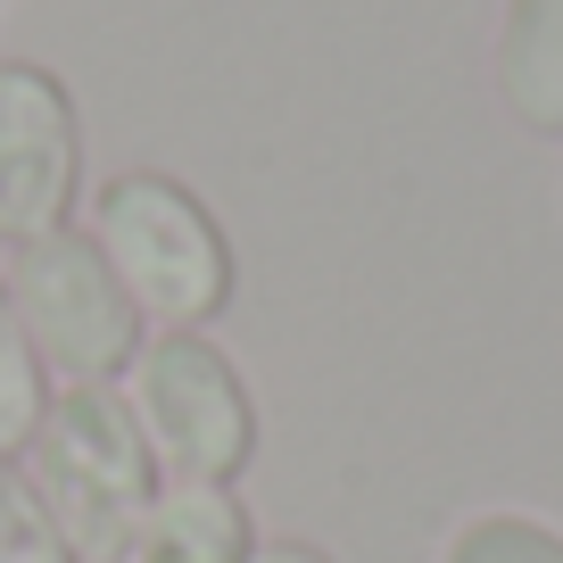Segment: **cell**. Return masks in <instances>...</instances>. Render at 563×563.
Returning <instances> with one entry per match:
<instances>
[{
    "label": "cell",
    "mask_w": 563,
    "mask_h": 563,
    "mask_svg": "<svg viewBox=\"0 0 563 563\" xmlns=\"http://www.w3.org/2000/svg\"><path fill=\"white\" fill-rule=\"evenodd\" d=\"M25 481L51 506L75 563H124L141 514L158 497V456H150L117 382H58L51 415L25 448Z\"/></svg>",
    "instance_id": "1"
},
{
    "label": "cell",
    "mask_w": 563,
    "mask_h": 563,
    "mask_svg": "<svg viewBox=\"0 0 563 563\" xmlns=\"http://www.w3.org/2000/svg\"><path fill=\"white\" fill-rule=\"evenodd\" d=\"M91 249L108 257V274L124 282V299L141 307V323L158 332H199L232 307V241L191 183L133 166V175L100 183L91 199Z\"/></svg>",
    "instance_id": "2"
},
{
    "label": "cell",
    "mask_w": 563,
    "mask_h": 563,
    "mask_svg": "<svg viewBox=\"0 0 563 563\" xmlns=\"http://www.w3.org/2000/svg\"><path fill=\"white\" fill-rule=\"evenodd\" d=\"M0 299L18 307L34 356L51 365V382H124L141 332V307L124 299V282L108 274V257L91 249V232L58 224L42 241H0Z\"/></svg>",
    "instance_id": "3"
},
{
    "label": "cell",
    "mask_w": 563,
    "mask_h": 563,
    "mask_svg": "<svg viewBox=\"0 0 563 563\" xmlns=\"http://www.w3.org/2000/svg\"><path fill=\"white\" fill-rule=\"evenodd\" d=\"M124 406L166 481H241V464L257 456V406L241 365L199 332L141 340L124 365Z\"/></svg>",
    "instance_id": "4"
},
{
    "label": "cell",
    "mask_w": 563,
    "mask_h": 563,
    "mask_svg": "<svg viewBox=\"0 0 563 563\" xmlns=\"http://www.w3.org/2000/svg\"><path fill=\"white\" fill-rule=\"evenodd\" d=\"M84 117L67 84L34 58H0V241H42L75 224Z\"/></svg>",
    "instance_id": "5"
},
{
    "label": "cell",
    "mask_w": 563,
    "mask_h": 563,
    "mask_svg": "<svg viewBox=\"0 0 563 563\" xmlns=\"http://www.w3.org/2000/svg\"><path fill=\"white\" fill-rule=\"evenodd\" d=\"M257 530L232 481H158L150 514H141L124 563H249Z\"/></svg>",
    "instance_id": "6"
},
{
    "label": "cell",
    "mask_w": 563,
    "mask_h": 563,
    "mask_svg": "<svg viewBox=\"0 0 563 563\" xmlns=\"http://www.w3.org/2000/svg\"><path fill=\"white\" fill-rule=\"evenodd\" d=\"M497 91L530 133H563V0H506Z\"/></svg>",
    "instance_id": "7"
},
{
    "label": "cell",
    "mask_w": 563,
    "mask_h": 563,
    "mask_svg": "<svg viewBox=\"0 0 563 563\" xmlns=\"http://www.w3.org/2000/svg\"><path fill=\"white\" fill-rule=\"evenodd\" d=\"M42 415H51V365L34 356L18 307L0 299V456H25Z\"/></svg>",
    "instance_id": "8"
},
{
    "label": "cell",
    "mask_w": 563,
    "mask_h": 563,
    "mask_svg": "<svg viewBox=\"0 0 563 563\" xmlns=\"http://www.w3.org/2000/svg\"><path fill=\"white\" fill-rule=\"evenodd\" d=\"M0 563H75V547L58 539L51 506L34 497L18 456H0Z\"/></svg>",
    "instance_id": "9"
},
{
    "label": "cell",
    "mask_w": 563,
    "mask_h": 563,
    "mask_svg": "<svg viewBox=\"0 0 563 563\" xmlns=\"http://www.w3.org/2000/svg\"><path fill=\"white\" fill-rule=\"evenodd\" d=\"M440 563H563V530L530 522V514H481L448 539Z\"/></svg>",
    "instance_id": "10"
},
{
    "label": "cell",
    "mask_w": 563,
    "mask_h": 563,
    "mask_svg": "<svg viewBox=\"0 0 563 563\" xmlns=\"http://www.w3.org/2000/svg\"><path fill=\"white\" fill-rule=\"evenodd\" d=\"M249 563H332L323 547H307V539H274V547H257Z\"/></svg>",
    "instance_id": "11"
}]
</instances>
